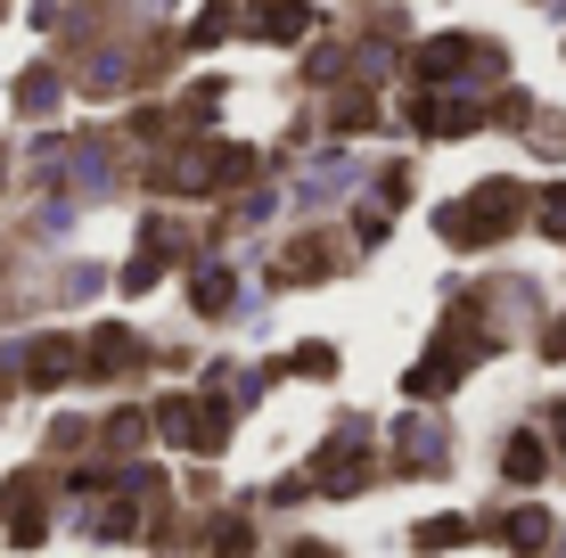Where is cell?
<instances>
[{
  "mask_svg": "<svg viewBox=\"0 0 566 558\" xmlns=\"http://www.w3.org/2000/svg\"><path fill=\"white\" fill-rule=\"evenodd\" d=\"M542 230H558V239H566V189H551V198H542Z\"/></svg>",
  "mask_w": 566,
  "mask_h": 558,
  "instance_id": "8",
  "label": "cell"
},
{
  "mask_svg": "<svg viewBox=\"0 0 566 558\" xmlns=\"http://www.w3.org/2000/svg\"><path fill=\"white\" fill-rule=\"evenodd\" d=\"M517 206L525 198H517L510 181H484V189H468L452 214H443V239H452V246H484V239H501V230L517 222Z\"/></svg>",
  "mask_w": 566,
  "mask_h": 558,
  "instance_id": "2",
  "label": "cell"
},
{
  "mask_svg": "<svg viewBox=\"0 0 566 558\" xmlns=\"http://www.w3.org/2000/svg\"><path fill=\"white\" fill-rule=\"evenodd\" d=\"M247 25H255L263 42H304V33H312V9H304V0H263Z\"/></svg>",
  "mask_w": 566,
  "mask_h": 558,
  "instance_id": "5",
  "label": "cell"
},
{
  "mask_svg": "<svg viewBox=\"0 0 566 558\" xmlns=\"http://www.w3.org/2000/svg\"><path fill=\"white\" fill-rule=\"evenodd\" d=\"M369 115H378V107H369V99H337V124H345V131H361V124H369Z\"/></svg>",
  "mask_w": 566,
  "mask_h": 558,
  "instance_id": "9",
  "label": "cell"
},
{
  "mask_svg": "<svg viewBox=\"0 0 566 558\" xmlns=\"http://www.w3.org/2000/svg\"><path fill=\"white\" fill-rule=\"evenodd\" d=\"M222 428H230V419L213 411V402H172V411H165V435H172V444H198V452L222 444Z\"/></svg>",
  "mask_w": 566,
  "mask_h": 558,
  "instance_id": "4",
  "label": "cell"
},
{
  "mask_svg": "<svg viewBox=\"0 0 566 558\" xmlns=\"http://www.w3.org/2000/svg\"><path fill=\"white\" fill-rule=\"evenodd\" d=\"M198 304H206V313H222V304H230V280L206 272V280H198Z\"/></svg>",
  "mask_w": 566,
  "mask_h": 558,
  "instance_id": "7",
  "label": "cell"
},
{
  "mask_svg": "<svg viewBox=\"0 0 566 558\" xmlns=\"http://www.w3.org/2000/svg\"><path fill=\"white\" fill-rule=\"evenodd\" d=\"M411 66L427 74V83H452L460 66H501V57L484 50V42H468V33H443V42H427V50L411 57Z\"/></svg>",
  "mask_w": 566,
  "mask_h": 558,
  "instance_id": "3",
  "label": "cell"
},
{
  "mask_svg": "<svg viewBox=\"0 0 566 558\" xmlns=\"http://www.w3.org/2000/svg\"><path fill=\"white\" fill-rule=\"evenodd\" d=\"M239 181H255V157L247 148H213V140L156 165V189H239Z\"/></svg>",
  "mask_w": 566,
  "mask_h": 558,
  "instance_id": "1",
  "label": "cell"
},
{
  "mask_svg": "<svg viewBox=\"0 0 566 558\" xmlns=\"http://www.w3.org/2000/svg\"><path fill=\"white\" fill-rule=\"evenodd\" d=\"M411 124H419V131H476V124H484V107H460V99H419V107H411Z\"/></svg>",
  "mask_w": 566,
  "mask_h": 558,
  "instance_id": "6",
  "label": "cell"
}]
</instances>
